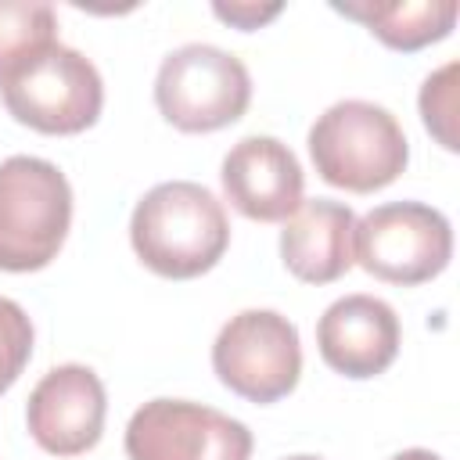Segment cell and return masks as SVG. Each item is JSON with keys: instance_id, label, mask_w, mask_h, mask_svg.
Instances as JSON below:
<instances>
[{"instance_id": "cell-1", "label": "cell", "mask_w": 460, "mask_h": 460, "mask_svg": "<svg viewBox=\"0 0 460 460\" xmlns=\"http://www.w3.org/2000/svg\"><path fill=\"white\" fill-rule=\"evenodd\" d=\"M129 241L140 262L158 277L190 280L223 259L230 223L212 190L190 180H169L137 201Z\"/></svg>"}, {"instance_id": "cell-2", "label": "cell", "mask_w": 460, "mask_h": 460, "mask_svg": "<svg viewBox=\"0 0 460 460\" xmlns=\"http://www.w3.org/2000/svg\"><path fill=\"white\" fill-rule=\"evenodd\" d=\"M309 155L331 187L370 194L388 187L410 158L406 133L392 111L370 101H338L309 129Z\"/></svg>"}, {"instance_id": "cell-3", "label": "cell", "mask_w": 460, "mask_h": 460, "mask_svg": "<svg viewBox=\"0 0 460 460\" xmlns=\"http://www.w3.org/2000/svg\"><path fill=\"white\" fill-rule=\"evenodd\" d=\"M0 97L22 126L68 137L97 122L104 83L90 58L65 43H47L0 75Z\"/></svg>"}, {"instance_id": "cell-4", "label": "cell", "mask_w": 460, "mask_h": 460, "mask_svg": "<svg viewBox=\"0 0 460 460\" xmlns=\"http://www.w3.org/2000/svg\"><path fill=\"white\" fill-rule=\"evenodd\" d=\"M72 187L54 162L14 155L0 162V270H43L65 244Z\"/></svg>"}, {"instance_id": "cell-5", "label": "cell", "mask_w": 460, "mask_h": 460, "mask_svg": "<svg viewBox=\"0 0 460 460\" xmlns=\"http://www.w3.org/2000/svg\"><path fill=\"white\" fill-rule=\"evenodd\" d=\"M252 79L241 58L212 47L187 43L172 50L155 79V104L183 133H212L244 115Z\"/></svg>"}, {"instance_id": "cell-6", "label": "cell", "mask_w": 460, "mask_h": 460, "mask_svg": "<svg viewBox=\"0 0 460 460\" xmlns=\"http://www.w3.org/2000/svg\"><path fill=\"white\" fill-rule=\"evenodd\" d=\"M449 255V219L420 201L377 205L352 230V262L388 284H424L446 270Z\"/></svg>"}, {"instance_id": "cell-7", "label": "cell", "mask_w": 460, "mask_h": 460, "mask_svg": "<svg viewBox=\"0 0 460 460\" xmlns=\"http://www.w3.org/2000/svg\"><path fill=\"white\" fill-rule=\"evenodd\" d=\"M212 370L248 402L284 399L302 374L295 323L273 309H244L230 316L212 345Z\"/></svg>"}, {"instance_id": "cell-8", "label": "cell", "mask_w": 460, "mask_h": 460, "mask_svg": "<svg viewBox=\"0 0 460 460\" xmlns=\"http://www.w3.org/2000/svg\"><path fill=\"white\" fill-rule=\"evenodd\" d=\"M129 460H248L252 431L201 402L151 399L126 428Z\"/></svg>"}, {"instance_id": "cell-9", "label": "cell", "mask_w": 460, "mask_h": 460, "mask_svg": "<svg viewBox=\"0 0 460 460\" xmlns=\"http://www.w3.org/2000/svg\"><path fill=\"white\" fill-rule=\"evenodd\" d=\"M104 385L83 363L54 367L29 395L25 420L40 449L54 456H79L97 446L104 431Z\"/></svg>"}, {"instance_id": "cell-10", "label": "cell", "mask_w": 460, "mask_h": 460, "mask_svg": "<svg viewBox=\"0 0 460 460\" xmlns=\"http://www.w3.org/2000/svg\"><path fill=\"white\" fill-rule=\"evenodd\" d=\"M223 190L230 205L259 223H280L302 205V165L277 137H244L223 158Z\"/></svg>"}, {"instance_id": "cell-11", "label": "cell", "mask_w": 460, "mask_h": 460, "mask_svg": "<svg viewBox=\"0 0 460 460\" xmlns=\"http://www.w3.org/2000/svg\"><path fill=\"white\" fill-rule=\"evenodd\" d=\"M316 345L331 370L345 377H374L399 352V316L374 295H345L316 323Z\"/></svg>"}, {"instance_id": "cell-12", "label": "cell", "mask_w": 460, "mask_h": 460, "mask_svg": "<svg viewBox=\"0 0 460 460\" xmlns=\"http://www.w3.org/2000/svg\"><path fill=\"white\" fill-rule=\"evenodd\" d=\"M356 216L349 205L331 198L302 201L280 230V259L291 277L305 284H331L352 266Z\"/></svg>"}, {"instance_id": "cell-13", "label": "cell", "mask_w": 460, "mask_h": 460, "mask_svg": "<svg viewBox=\"0 0 460 460\" xmlns=\"http://www.w3.org/2000/svg\"><path fill=\"white\" fill-rule=\"evenodd\" d=\"M334 11L363 22L392 50H420L456 22V4H334Z\"/></svg>"}, {"instance_id": "cell-14", "label": "cell", "mask_w": 460, "mask_h": 460, "mask_svg": "<svg viewBox=\"0 0 460 460\" xmlns=\"http://www.w3.org/2000/svg\"><path fill=\"white\" fill-rule=\"evenodd\" d=\"M47 43H58V14L50 4L0 0V75Z\"/></svg>"}, {"instance_id": "cell-15", "label": "cell", "mask_w": 460, "mask_h": 460, "mask_svg": "<svg viewBox=\"0 0 460 460\" xmlns=\"http://www.w3.org/2000/svg\"><path fill=\"white\" fill-rule=\"evenodd\" d=\"M32 356V320L11 298H0V395L18 381Z\"/></svg>"}, {"instance_id": "cell-16", "label": "cell", "mask_w": 460, "mask_h": 460, "mask_svg": "<svg viewBox=\"0 0 460 460\" xmlns=\"http://www.w3.org/2000/svg\"><path fill=\"white\" fill-rule=\"evenodd\" d=\"M456 65H446L438 68L435 75L424 79L420 86V115H424V126L438 137V144L446 151H456V133H453V119H456Z\"/></svg>"}, {"instance_id": "cell-17", "label": "cell", "mask_w": 460, "mask_h": 460, "mask_svg": "<svg viewBox=\"0 0 460 460\" xmlns=\"http://www.w3.org/2000/svg\"><path fill=\"white\" fill-rule=\"evenodd\" d=\"M212 11H216V18L237 25V29H259L262 22H270V18L280 14V4H270V7H259V4H230V7L226 4H216Z\"/></svg>"}, {"instance_id": "cell-18", "label": "cell", "mask_w": 460, "mask_h": 460, "mask_svg": "<svg viewBox=\"0 0 460 460\" xmlns=\"http://www.w3.org/2000/svg\"><path fill=\"white\" fill-rule=\"evenodd\" d=\"M392 460H442V456L431 453V449H406V453H399V456H392Z\"/></svg>"}, {"instance_id": "cell-19", "label": "cell", "mask_w": 460, "mask_h": 460, "mask_svg": "<svg viewBox=\"0 0 460 460\" xmlns=\"http://www.w3.org/2000/svg\"><path fill=\"white\" fill-rule=\"evenodd\" d=\"M288 460H320V456H288Z\"/></svg>"}]
</instances>
